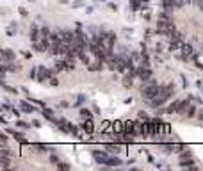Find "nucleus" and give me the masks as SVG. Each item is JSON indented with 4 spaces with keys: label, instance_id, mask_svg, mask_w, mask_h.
<instances>
[{
    "label": "nucleus",
    "instance_id": "1",
    "mask_svg": "<svg viewBox=\"0 0 203 171\" xmlns=\"http://www.w3.org/2000/svg\"><path fill=\"white\" fill-rule=\"evenodd\" d=\"M182 134V137L185 139L187 143H191L194 148H196L198 153L203 155V132L201 130H198L194 127H182L178 128Z\"/></svg>",
    "mask_w": 203,
    "mask_h": 171
}]
</instances>
